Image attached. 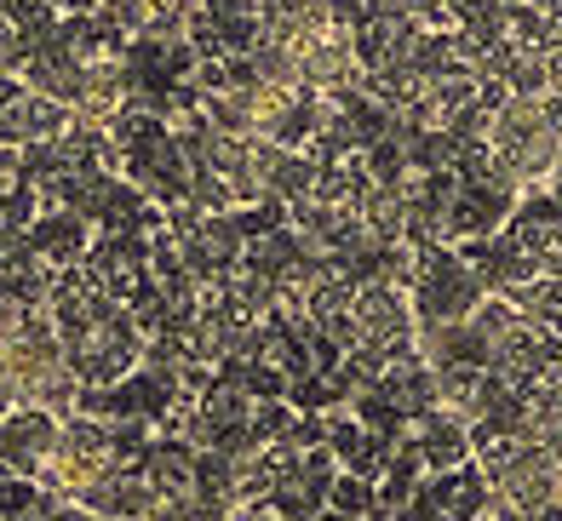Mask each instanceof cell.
<instances>
[{
	"label": "cell",
	"instance_id": "1",
	"mask_svg": "<svg viewBox=\"0 0 562 521\" xmlns=\"http://www.w3.org/2000/svg\"><path fill=\"white\" fill-rule=\"evenodd\" d=\"M288 52L299 58V75H304V87H311L316 98L362 92V81H368L350 23H316V30H299V35L288 41Z\"/></svg>",
	"mask_w": 562,
	"mask_h": 521
},
{
	"label": "cell",
	"instance_id": "2",
	"mask_svg": "<svg viewBox=\"0 0 562 521\" xmlns=\"http://www.w3.org/2000/svg\"><path fill=\"white\" fill-rule=\"evenodd\" d=\"M115 464V435H110V424H87V419H64V430H58V453H53V464L41 471V487L46 492H81L87 482H98Z\"/></svg>",
	"mask_w": 562,
	"mask_h": 521
},
{
	"label": "cell",
	"instance_id": "3",
	"mask_svg": "<svg viewBox=\"0 0 562 521\" xmlns=\"http://www.w3.org/2000/svg\"><path fill=\"white\" fill-rule=\"evenodd\" d=\"M58 430L64 419H53L46 407H7L0 412V471L41 482V471L58 453Z\"/></svg>",
	"mask_w": 562,
	"mask_h": 521
},
{
	"label": "cell",
	"instance_id": "4",
	"mask_svg": "<svg viewBox=\"0 0 562 521\" xmlns=\"http://www.w3.org/2000/svg\"><path fill=\"white\" fill-rule=\"evenodd\" d=\"M149 505H156V482H149V471L138 464V471H126V464H110L98 482H87L81 492H75V510L81 516H98V521H144Z\"/></svg>",
	"mask_w": 562,
	"mask_h": 521
},
{
	"label": "cell",
	"instance_id": "5",
	"mask_svg": "<svg viewBox=\"0 0 562 521\" xmlns=\"http://www.w3.org/2000/svg\"><path fill=\"white\" fill-rule=\"evenodd\" d=\"M533 521H562V499H557V505H546V510H533Z\"/></svg>",
	"mask_w": 562,
	"mask_h": 521
}]
</instances>
